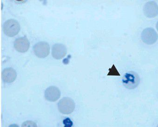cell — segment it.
Listing matches in <instances>:
<instances>
[{
	"label": "cell",
	"mask_w": 158,
	"mask_h": 127,
	"mask_svg": "<svg viewBox=\"0 0 158 127\" xmlns=\"http://www.w3.org/2000/svg\"><path fill=\"white\" fill-rule=\"evenodd\" d=\"M3 30L7 36L13 37L16 36L20 31V24L15 19H9L3 24Z\"/></svg>",
	"instance_id": "2"
},
{
	"label": "cell",
	"mask_w": 158,
	"mask_h": 127,
	"mask_svg": "<svg viewBox=\"0 0 158 127\" xmlns=\"http://www.w3.org/2000/svg\"><path fill=\"white\" fill-rule=\"evenodd\" d=\"M22 127H37L35 122L32 120H27L23 122Z\"/></svg>",
	"instance_id": "11"
},
{
	"label": "cell",
	"mask_w": 158,
	"mask_h": 127,
	"mask_svg": "<svg viewBox=\"0 0 158 127\" xmlns=\"http://www.w3.org/2000/svg\"><path fill=\"white\" fill-rule=\"evenodd\" d=\"M15 49L18 52L24 53L26 52L29 47V42L25 37H19L15 39L14 43Z\"/></svg>",
	"instance_id": "8"
},
{
	"label": "cell",
	"mask_w": 158,
	"mask_h": 127,
	"mask_svg": "<svg viewBox=\"0 0 158 127\" xmlns=\"http://www.w3.org/2000/svg\"><path fill=\"white\" fill-rule=\"evenodd\" d=\"M107 75H118V76H120V74L118 72L116 68L114 65H113V67L109 69V72Z\"/></svg>",
	"instance_id": "12"
},
{
	"label": "cell",
	"mask_w": 158,
	"mask_h": 127,
	"mask_svg": "<svg viewBox=\"0 0 158 127\" xmlns=\"http://www.w3.org/2000/svg\"><path fill=\"white\" fill-rule=\"evenodd\" d=\"M156 28H157V30H158V21L157 22V24H156Z\"/></svg>",
	"instance_id": "14"
},
{
	"label": "cell",
	"mask_w": 158,
	"mask_h": 127,
	"mask_svg": "<svg viewBox=\"0 0 158 127\" xmlns=\"http://www.w3.org/2000/svg\"><path fill=\"white\" fill-rule=\"evenodd\" d=\"M143 12L145 16L148 18L155 17L158 15V5L155 2H148L144 5Z\"/></svg>",
	"instance_id": "6"
},
{
	"label": "cell",
	"mask_w": 158,
	"mask_h": 127,
	"mask_svg": "<svg viewBox=\"0 0 158 127\" xmlns=\"http://www.w3.org/2000/svg\"><path fill=\"white\" fill-rule=\"evenodd\" d=\"M17 77L15 70L13 68H6L2 72V78L3 82L6 83H11L14 81Z\"/></svg>",
	"instance_id": "10"
},
{
	"label": "cell",
	"mask_w": 158,
	"mask_h": 127,
	"mask_svg": "<svg viewBox=\"0 0 158 127\" xmlns=\"http://www.w3.org/2000/svg\"><path fill=\"white\" fill-rule=\"evenodd\" d=\"M9 127H19V126L17 125V124H14L10 125Z\"/></svg>",
	"instance_id": "13"
},
{
	"label": "cell",
	"mask_w": 158,
	"mask_h": 127,
	"mask_svg": "<svg viewBox=\"0 0 158 127\" xmlns=\"http://www.w3.org/2000/svg\"><path fill=\"white\" fill-rule=\"evenodd\" d=\"M75 107L74 101L69 97H64L58 103L59 111L64 115H69L73 112Z\"/></svg>",
	"instance_id": "3"
},
{
	"label": "cell",
	"mask_w": 158,
	"mask_h": 127,
	"mask_svg": "<svg viewBox=\"0 0 158 127\" xmlns=\"http://www.w3.org/2000/svg\"><path fill=\"white\" fill-rule=\"evenodd\" d=\"M157 127H158V125H157Z\"/></svg>",
	"instance_id": "15"
},
{
	"label": "cell",
	"mask_w": 158,
	"mask_h": 127,
	"mask_svg": "<svg viewBox=\"0 0 158 127\" xmlns=\"http://www.w3.org/2000/svg\"><path fill=\"white\" fill-rule=\"evenodd\" d=\"M122 82L126 88L134 89L139 85L140 78L136 72L134 71L128 72L123 76Z\"/></svg>",
	"instance_id": "1"
},
{
	"label": "cell",
	"mask_w": 158,
	"mask_h": 127,
	"mask_svg": "<svg viewBox=\"0 0 158 127\" xmlns=\"http://www.w3.org/2000/svg\"><path fill=\"white\" fill-rule=\"evenodd\" d=\"M142 41L147 45H151L156 43L158 38V35L152 28H147L142 31L141 34Z\"/></svg>",
	"instance_id": "4"
},
{
	"label": "cell",
	"mask_w": 158,
	"mask_h": 127,
	"mask_svg": "<svg viewBox=\"0 0 158 127\" xmlns=\"http://www.w3.org/2000/svg\"><path fill=\"white\" fill-rule=\"evenodd\" d=\"M67 53V47L63 44H56L52 46V56L56 59H60L64 58Z\"/></svg>",
	"instance_id": "9"
},
{
	"label": "cell",
	"mask_w": 158,
	"mask_h": 127,
	"mask_svg": "<svg viewBox=\"0 0 158 127\" xmlns=\"http://www.w3.org/2000/svg\"><path fill=\"white\" fill-rule=\"evenodd\" d=\"M60 90L58 87L49 86L45 91V97L49 102H56L60 98Z\"/></svg>",
	"instance_id": "7"
},
{
	"label": "cell",
	"mask_w": 158,
	"mask_h": 127,
	"mask_svg": "<svg viewBox=\"0 0 158 127\" xmlns=\"http://www.w3.org/2000/svg\"><path fill=\"white\" fill-rule=\"evenodd\" d=\"M33 51L38 58H45L50 53V46L47 42H38L33 46Z\"/></svg>",
	"instance_id": "5"
}]
</instances>
